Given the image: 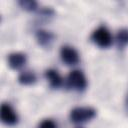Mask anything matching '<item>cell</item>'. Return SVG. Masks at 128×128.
<instances>
[{
	"mask_svg": "<svg viewBox=\"0 0 128 128\" xmlns=\"http://www.w3.org/2000/svg\"><path fill=\"white\" fill-rule=\"evenodd\" d=\"M96 111L91 107H76L70 112V119L74 123H85L93 119Z\"/></svg>",
	"mask_w": 128,
	"mask_h": 128,
	"instance_id": "obj_1",
	"label": "cell"
},
{
	"mask_svg": "<svg viewBox=\"0 0 128 128\" xmlns=\"http://www.w3.org/2000/svg\"><path fill=\"white\" fill-rule=\"evenodd\" d=\"M93 42L101 48H107L112 43V36L105 26L98 27L91 35Z\"/></svg>",
	"mask_w": 128,
	"mask_h": 128,
	"instance_id": "obj_2",
	"label": "cell"
},
{
	"mask_svg": "<svg viewBox=\"0 0 128 128\" xmlns=\"http://www.w3.org/2000/svg\"><path fill=\"white\" fill-rule=\"evenodd\" d=\"M67 83L70 88L76 91H83L87 86V80L84 74L79 70H73L69 73Z\"/></svg>",
	"mask_w": 128,
	"mask_h": 128,
	"instance_id": "obj_3",
	"label": "cell"
},
{
	"mask_svg": "<svg viewBox=\"0 0 128 128\" xmlns=\"http://www.w3.org/2000/svg\"><path fill=\"white\" fill-rule=\"evenodd\" d=\"M60 56L62 61L67 65H76L79 62L78 52L70 46H63L60 50Z\"/></svg>",
	"mask_w": 128,
	"mask_h": 128,
	"instance_id": "obj_4",
	"label": "cell"
},
{
	"mask_svg": "<svg viewBox=\"0 0 128 128\" xmlns=\"http://www.w3.org/2000/svg\"><path fill=\"white\" fill-rule=\"evenodd\" d=\"M0 116H1L2 122L5 123L6 125H14L18 121L17 114L15 113V111L13 110V108L9 104L3 103L1 105Z\"/></svg>",
	"mask_w": 128,
	"mask_h": 128,
	"instance_id": "obj_5",
	"label": "cell"
},
{
	"mask_svg": "<svg viewBox=\"0 0 128 128\" xmlns=\"http://www.w3.org/2000/svg\"><path fill=\"white\" fill-rule=\"evenodd\" d=\"M25 62H26V56L25 54L20 53V52L11 53L8 57V64L14 70H17L23 67Z\"/></svg>",
	"mask_w": 128,
	"mask_h": 128,
	"instance_id": "obj_6",
	"label": "cell"
},
{
	"mask_svg": "<svg viewBox=\"0 0 128 128\" xmlns=\"http://www.w3.org/2000/svg\"><path fill=\"white\" fill-rule=\"evenodd\" d=\"M45 77L48 80L52 88H59L62 84V78L60 74L54 69H48L45 72Z\"/></svg>",
	"mask_w": 128,
	"mask_h": 128,
	"instance_id": "obj_7",
	"label": "cell"
},
{
	"mask_svg": "<svg viewBox=\"0 0 128 128\" xmlns=\"http://www.w3.org/2000/svg\"><path fill=\"white\" fill-rule=\"evenodd\" d=\"M36 39L39 45L43 47H47L52 43L54 39V35L51 32L46 31V30H38L36 33Z\"/></svg>",
	"mask_w": 128,
	"mask_h": 128,
	"instance_id": "obj_8",
	"label": "cell"
},
{
	"mask_svg": "<svg viewBox=\"0 0 128 128\" xmlns=\"http://www.w3.org/2000/svg\"><path fill=\"white\" fill-rule=\"evenodd\" d=\"M18 81L23 85H31L36 81V75L32 71H23L19 75Z\"/></svg>",
	"mask_w": 128,
	"mask_h": 128,
	"instance_id": "obj_9",
	"label": "cell"
},
{
	"mask_svg": "<svg viewBox=\"0 0 128 128\" xmlns=\"http://www.w3.org/2000/svg\"><path fill=\"white\" fill-rule=\"evenodd\" d=\"M116 40L120 48H123L126 45H128V29L124 28V29L119 30L116 36Z\"/></svg>",
	"mask_w": 128,
	"mask_h": 128,
	"instance_id": "obj_10",
	"label": "cell"
},
{
	"mask_svg": "<svg viewBox=\"0 0 128 128\" xmlns=\"http://www.w3.org/2000/svg\"><path fill=\"white\" fill-rule=\"evenodd\" d=\"M19 5L26 11H34L37 8V3L33 0H21L19 1Z\"/></svg>",
	"mask_w": 128,
	"mask_h": 128,
	"instance_id": "obj_11",
	"label": "cell"
},
{
	"mask_svg": "<svg viewBox=\"0 0 128 128\" xmlns=\"http://www.w3.org/2000/svg\"><path fill=\"white\" fill-rule=\"evenodd\" d=\"M39 128H57V126L53 120L46 119V120L41 122V124L39 125Z\"/></svg>",
	"mask_w": 128,
	"mask_h": 128,
	"instance_id": "obj_12",
	"label": "cell"
},
{
	"mask_svg": "<svg viewBox=\"0 0 128 128\" xmlns=\"http://www.w3.org/2000/svg\"><path fill=\"white\" fill-rule=\"evenodd\" d=\"M126 104H127V108H128V95H127V99H126Z\"/></svg>",
	"mask_w": 128,
	"mask_h": 128,
	"instance_id": "obj_13",
	"label": "cell"
}]
</instances>
